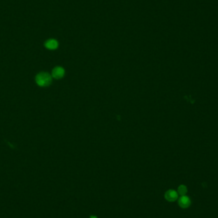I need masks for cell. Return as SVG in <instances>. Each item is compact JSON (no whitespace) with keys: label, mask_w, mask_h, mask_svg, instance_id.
Here are the masks:
<instances>
[{"label":"cell","mask_w":218,"mask_h":218,"mask_svg":"<svg viewBox=\"0 0 218 218\" xmlns=\"http://www.w3.org/2000/svg\"><path fill=\"white\" fill-rule=\"evenodd\" d=\"M90 218H98V217L96 216H93H93H90Z\"/></svg>","instance_id":"7"},{"label":"cell","mask_w":218,"mask_h":218,"mask_svg":"<svg viewBox=\"0 0 218 218\" xmlns=\"http://www.w3.org/2000/svg\"><path fill=\"white\" fill-rule=\"evenodd\" d=\"M35 80L39 86L47 87L52 82V77L47 72H41L36 76Z\"/></svg>","instance_id":"1"},{"label":"cell","mask_w":218,"mask_h":218,"mask_svg":"<svg viewBox=\"0 0 218 218\" xmlns=\"http://www.w3.org/2000/svg\"><path fill=\"white\" fill-rule=\"evenodd\" d=\"M45 46L47 49H50V50H54L58 47V43L56 40L51 39L45 42Z\"/></svg>","instance_id":"5"},{"label":"cell","mask_w":218,"mask_h":218,"mask_svg":"<svg viewBox=\"0 0 218 218\" xmlns=\"http://www.w3.org/2000/svg\"><path fill=\"white\" fill-rule=\"evenodd\" d=\"M65 70L61 66H57L53 69L52 72V76L54 79H61L62 77L65 75Z\"/></svg>","instance_id":"4"},{"label":"cell","mask_w":218,"mask_h":218,"mask_svg":"<svg viewBox=\"0 0 218 218\" xmlns=\"http://www.w3.org/2000/svg\"><path fill=\"white\" fill-rule=\"evenodd\" d=\"M178 204L182 209H187L191 205V201L189 197L184 195L178 199Z\"/></svg>","instance_id":"3"},{"label":"cell","mask_w":218,"mask_h":218,"mask_svg":"<svg viewBox=\"0 0 218 218\" xmlns=\"http://www.w3.org/2000/svg\"><path fill=\"white\" fill-rule=\"evenodd\" d=\"M187 192H188V189L186 186L181 185L179 186L178 189H177V193L179 195H180L181 196H184L186 195Z\"/></svg>","instance_id":"6"},{"label":"cell","mask_w":218,"mask_h":218,"mask_svg":"<svg viewBox=\"0 0 218 218\" xmlns=\"http://www.w3.org/2000/svg\"><path fill=\"white\" fill-rule=\"evenodd\" d=\"M165 198L167 201L173 202L176 201L179 198V194L177 191L174 190V189H169L165 193Z\"/></svg>","instance_id":"2"}]
</instances>
